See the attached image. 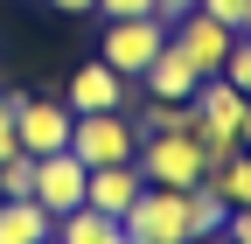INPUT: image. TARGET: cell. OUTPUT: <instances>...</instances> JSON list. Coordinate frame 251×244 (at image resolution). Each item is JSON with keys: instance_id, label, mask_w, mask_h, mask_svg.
Returning <instances> with one entry per match:
<instances>
[{"instance_id": "1", "label": "cell", "mask_w": 251, "mask_h": 244, "mask_svg": "<svg viewBox=\"0 0 251 244\" xmlns=\"http://www.w3.org/2000/svg\"><path fill=\"white\" fill-rule=\"evenodd\" d=\"M133 168H140L147 189H196V181H209V154L188 133H140Z\"/></svg>"}, {"instance_id": "2", "label": "cell", "mask_w": 251, "mask_h": 244, "mask_svg": "<svg viewBox=\"0 0 251 244\" xmlns=\"http://www.w3.org/2000/svg\"><path fill=\"white\" fill-rule=\"evenodd\" d=\"M133 244H196V217H188V189H140V202L119 217Z\"/></svg>"}, {"instance_id": "3", "label": "cell", "mask_w": 251, "mask_h": 244, "mask_svg": "<svg viewBox=\"0 0 251 244\" xmlns=\"http://www.w3.org/2000/svg\"><path fill=\"white\" fill-rule=\"evenodd\" d=\"M140 146V119L133 112H77L70 119V154L84 168H119Z\"/></svg>"}, {"instance_id": "4", "label": "cell", "mask_w": 251, "mask_h": 244, "mask_svg": "<svg viewBox=\"0 0 251 244\" xmlns=\"http://www.w3.org/2000/svg\"><path fill=\"white\" fill-rule=\"evenodd\" d=\"M161 49H168V21H161V14H126V21H105V35H98V56H105L119 77H133V84H140V70H147Z\"/></svg>"}, {"instance_id": "5", "label": "cell", "mask_w": 251, "mask_h": 244, "mask_svg": "<svg viewBox=\"0 0 251 244\" xmlns=\"http://www.w3.org/2000/svg\"><path fill=\"white\" fill-rule=\"evenodd\" d=\"M63 105H70V119H77V112H133V105H140V84H133V77H119L105 56H91L84 70H70Z\"/></svg>"}, {"instance_id": "6", "label": "cell", "mask_w": 251, "mask_h": 244, "mask_svg": "<svg viewBox=\"0 0 251 244\" xmlns=\"http://www.w3.org/2000/svg\"><path fill=\"white\" fill-rule=\"evenodd\" d=\"M14 140H21V154H63V146H70V105H63L56 91H21Z\"/></svg>"}, {"instance_id": "7", "label": "cell", "mask_w": 251, "mask_h": 244, "mask_svg": "<svg viewBox=\"0 0 251 244\" xmlns=\"http://www.w3.org/2000/svg\"><path fill=\"white\" fill-rule=\"evenodd\" d=\"M168 42H175L202 77H216V70H224V56H230V42H237V28H224V21L202 14V7H188L181 21H168Z\"/></svg>"}, {"instance_id": "8", "label": "cell", "mask_w": 251, "mask_h": 244, "mask_svg": "<svg viewBox=\"0 0 251 244\" xmlns=\"http://www.w3.org/2000/svg\"><path fill=\"white\" fill-rule=\"evenodd\" d=\"M84 181H91V168L63 146V154H35V202L49 209V217H63V209H77L84 202Z\"/></svg>"}, {"instance_id": "9", "label": "cell", "mask_w": 251, "mask_h": 244, "mask_svg": "<svg viewBox=\"0 0 251 244\" xmlns=\"http://www.w3.org/2000/svg\"><path fill=\"white\" fill-rule=\"evenodd\" d=\"M140 168L133 161H119V168H91V181H84V202L91 209H105V217H126V209L140 202Z\"/></svg>"}, {"instance_id": "10", "label": "cell", "mask_w": 251, "mask_h": 244, "mask_svg": "<svg viewBox=\"0 0 251 244\" xmlns=\"http://www.w3.org/2000/svg\"><path fill=\"white\" fill-rule=\"evenodd\" d=\"M196 84H202V70H196V63H188V56L168 42V49L140 70V98H188Z\"/></svg>"}, {"instance_id": "11", "label": "cell", "mask_w": 251, "mask_h": 244, "mask_svg": "<svg viewBox=\"0 0 251 244\" xmlns=\"http://www.w3.org/2000/svg\"><path fill=\"white\" fill-rule=\"evenodd\" d=\"M49 237H56V217L35 195H21V202L0 195V244H49Z\"/></svg>"}, {"instance_id": "12", "label": "cell", "mask_w": 251, "mask_h": 244, "mask_svg": "<svg viewBox=\"0 0 251 244\" xmlns=\"http://www.w3.org/2000/svg\"><path fill=\"white\" fill-rule=\"evenodd\" d=\"M56 244H119V217L77 202V209H63V217H56Z\"/></svg>"}, {"instance_id": "13", "label": "cell", "mask_w": 251, "mask_h": 244, "mask_svg": "<svg viewBox=\"0 0 251 244\" xmlns=\"http://www.w3.org/2000/svg\"><path fill=\"white\" fill-rule=\"evenodd\" d=\"M209 189L224 195L230 209H251V146H237L230 161H216V168H209Z\"/></svg>"}, {"instance_id": "14", "label": "cell", "mask_w": 251, "mask_h": 244, "mask_svg": "<svg viewBox=\"0 0 251 244\" xmlns=\"http://www.w3.org/2000/svg\"><path fill=\"white\" fill-rule=\"evenodd\" d=\"M188 217H196V244H216L224 223H230V202L216 195L209 181H196V189H188Z\"/></svg>"}, {"instance_id": "15", "label": "cell", "mask_w": 251, "mask_h": 244, "mask_svg": "<svg viewBox=\"0 0 251 244\" xmlns=\"http://www.w3.org/2000/svg\"><path fill=\"white\" fill-rule=\"evenodd\" d=\"M0 195H7V202L35 195V154H7V161H0Z\"/></svg>"}, {"instance_id": "16", "label": "cell", "mask_w": 251, "mask_h": 244, "mask_svg": "<svg viewBox=\"0 0 251 244\" xmlns=\"http://www.w3.org/2000/svg\"><path fill=\"white\" fill-rule=\"evenodd\" d=\"M216 77H230L244 98H251V35H244V28H237V42H230V56H224V70H216Z\"/></svg>"}, {"instance_id": "17", "label": "cell", "mask_w": 251, "mask_h": 244, "mask_svg": "<svg viewBox=\"0 0 251 244\" xmlns=\"http://www.w3.org/2000/svg\"><path fill=\"white\" fill-rule=\"evenodd\" d=\"M91 14H105V21H126V14H153V0H91Z\"/></svg>"}, {"instance_id": "18", "label": "cell", "mask_w": 251, "mask_h": 244, "mask_svg": "<svg viewBox=\"0 0 251 244\" xmlns=\"http://www.w3.org/2000/svg\"><path fill=\"white\" fill-rule=\"evenodd\" d=\"M202 14H216L224 28H244V14H251V0H202Z\"/></svg>"}, {"instance_id": "19", "label": "cell", "mask_w": 251, "mask_h": 244, "mask_svg": "<svg viewBox=\"0 0 251 244\" xmlns=\"http://www.w3.org/2000/svg\"><path fill=\"white\" fill-rule=\"evenodd\" d=\"M230 244H251V209H230V223H224Z\"/></svg>"}, {"instance_id": "20", "label": "cell", "mask_w": 251, "mask_h": 244, "mask_svg": "<svg viewBox=\"0 0 251 244\" xmlns=\"http://www.w3.org/2000/svg\"><path fill=\"white\" fill-rule=\"evenodd\" d=\"M188 7H202V0H153V14H161V21H181Z\"/></svg>"}, {"instance_id": "21", "label": "cell", "mask_w": 251, "mask_h": 244, "mask_svg": "<svg viewBox=\"0 0 251 244\" xmlns=\"http://www.w3.org/2000/svg\"><path fill=\"white\" fill-rule=\"evenodd\" d=\"M56 14H91V0H49Z\"/></svg>"}, {"instance_id": "22", "label": "cell", "mask_w": 251, "mask_h": 244, "mask_svg": "<svg viewBox=\"0 0 251 244\" xmlns=\"http://www.w3.org/2000/svg\"><path fill=\"white\" fill-rule=\"evenodd\" d=\"M119 244H133V237H126V230H119Z\"/></svg>"}, {"instance_id": "23", "label": "cell", "mask_w": 251, "mask_h": 244, "mask_svg": "<svg viewBox=\"0 0 251 244\" xmlns=\"http://www.w3.org/2000/svg\"><path fill=\"white\" fill-rule=\"evenodd\" d=\"M244 35H251V14H244Z\"/></svg>"}, {"instance_id": "24", "label": "cell", "mask_w": 251, "mask_h": 244, "mask_svg": "<svg viewBox=\"0 0 251 244\" xmlns=\"http://www.w3.org/2000/svg\"><path fill=\"white\" fill-rule=\"evenodd\" d=\"M216 244H230V237H216Z\"/></svg>"}, {"instance_id": "25", "label": "cell", "mask_w": 251, "mask_h": 244, "mask_svg": "<svg viewBox=\"0 0 251 244\" xmlns=\"http://www.w3.org/2000/svg\"><path fill=\"white\" fill-rule=\"evenodd\" d=\"M49 244H56V237H49Z\"/></svg>"}]
</instances>
